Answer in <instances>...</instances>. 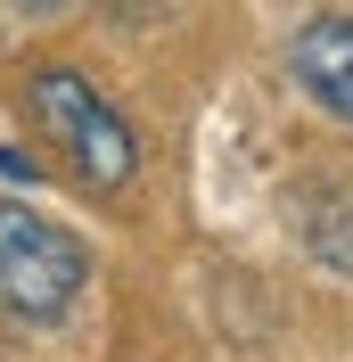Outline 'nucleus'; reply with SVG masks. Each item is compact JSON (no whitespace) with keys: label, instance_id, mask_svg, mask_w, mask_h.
<instances>
[{"label":"nucleus","instance_id":"1","mask_svg":"<svg viewBox=\"0 0 353 362\" xmlns=\"http://www.w3.org/2000/svg\"><path fill=\"white\" fill-rule=\"evenodd\" d=\"M90 288V247L58 214H33L25 198H0V313L25 329H58L74 296Z\"/></svg>","mask_w":353,"mask_h":362},{"label":"nucleus","instance_id":"2","mask_svg":"<svg viewBox=\"0 0 353 362\" xmlns=\"http://www.w3.org/2000/svg\"><path fill=\"white\" fill-rule=\"evenodd\" d=\"M25 107H33V124L58 140V157L83 173V189H132L140 140H132V124L107 107V90L90 83V74L42 66L33 83H25Z\"/></svg>","mask_w":353,"mask_h":362},{"label":"nucleus","instance_id":"3","mask_svg":"<svg viewBox=\"0 0 353 362\" xmlns=\"http://www.w3.org/2000/svg\"><path fill=\"white\" fill-rule=\"evenodd\" d=\"M287 74L321 115L353 124V17H304L287 33Z\"/></svg>","mask_w":353,"mask_h":362},{"label":"nucleus","instance_id":"4","mask_svg":"<svg viewBox=\"0 0 353 362\" xmlns=\"http://www.w3.org/2000/svg\"><path fill=\"white\" fill-rule=\"evenodd\" d=\"M0 181H8V189H33V181H42V165L17 157V148H0Z\"/></svg>","mask_w":353,"mask_h":362},{"label":"nucleus","instance_id":"5","mask_svg":"<svg viewBox=\"0 0 353 362\" xmlns=\"http://www.w3.org/2000/svg\"><path fill=\"white\" fill-rule=\"evenodd\" d=\"M17 8H33V17H49V8H58V0H17Z\"/></svg>","mask_w":353,"mask_h":362}]
</instances>
